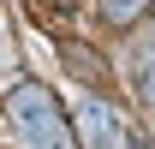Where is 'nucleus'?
<instances>
[{"label": "nucleus", "mask_w": 155, "mask_h": 149, "mask_svg": "<svg viewBox=\"0 0 155 149\" xmlns=\"http://www.w3.org/2000/svg\"><path fill=\"white\" fill-rule=\"evenodd\" d=\"M6 113H12V125H18V137L30 149H72L66 143V137H72V131H66V113H60V101L42 90V84H18L12 101H6Z\"/></svg>", "instance_id": "obj_1"}, {"label": "nucleus", "mask_w": 155, "mask_h": 149, "mask_svg": "<svg viewBox=\"0 0 155 149\" xmlns=\"http://www.w3.org/2000/svg\"><path fill=\"white\" fill-rule=\"evenodd\" d=\"M78 119V137H84V149H125V119H119L107 101H96V95H84L72 108Z\"/></svg>", "instance_id": "obj_2"}, {"label": "nucleus", "mask_w": 155, "mask_h": 149, "mask_svg": "<svg viewBox=\"0 0 155 149\" xmlns=\"http://www.w3.org/2000/svg\"><path fill=\"white\" fill-rule=\"evenodd\" d=\"M155 0H101V12H107V24H137L143 12H149Z\"/></svg>", "instance_id": "obj_3"}, {"label": "nucleus", "mask_w": 155, "mask_h": 149, "mask_svg": "<svg viewBox=\"0 0 155 149\" xmlns=\"http://www.w3.org/2000/svg\"><path fill=\"white\" fill-rule=\"evenodd\" d=\"M137 90H143V101H155V54L137 66Z\"/></svg>", "instance_id": "obj_4"}, {"label": "nucleus", "mask_w": 155, "mask_h": 149, "mask_svg": "<svg viewBox=\"0 0 155 149\" xmlns=\"http://www.w3.org/2000/svg\"><path fill=\"white\" fill-rule=\"evenodd\" d=\"M6 54H12V48H6V24H0V60H6Z\"/></svg>", "instance_id": "obj_5"}]
</instances>
